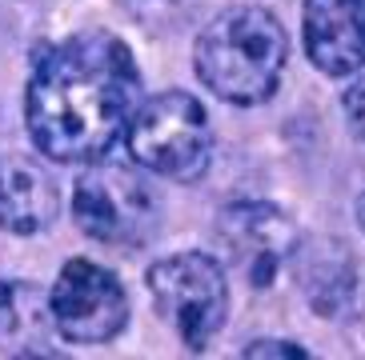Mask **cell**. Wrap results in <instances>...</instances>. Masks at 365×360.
<instances>
[{
    "label": "cell",
    "mask_w": 365,
    "mask_h": 360,
    "mask_svg": "<svg viewBox=\"0 0 365 360\" xmlns=\"http://www.w3.org/2000/svg\"><path fill=\"white\" fill-rule=\"evenodd\" d=\"M140 105V68L133 48L113 32H76L36 60L24 120L48 160H101L129 128Z\"/></svg>",
    "instance_id": "obj_1"
},
{
    "label": "cell",
    "mask_w": 365,
    "mask_h": 360,
    "mask_svg": "<svg viewBox=\"0 0 365 360\" xmlns=\"http://www.w3.org/2000/svg\"><path fill=\"white\" fill-rule=\"evenodd\" d=\"M289 60V36L265 9L237 4L217 12L201 28L193 48V68L201 85L225 105L253 108L277 92Z\"/></svg>",
    "instance_id": "obj_2"
},
{
    "label": "cell",
    "mask_w": 365,
    "mask_h": 360,
    "mask_svg": "<svg viewBox=\"0 0 365 360\" xmlns=\"http://www.w3.org/2000/svg\"><path fill=\"white\" fill-rule=\"evenodd\" d=\"M129 152L137 164H145L157 176L169 180H189L205 176L209 157H213V132H209V117L197 96L173 88V92L140 96L137 112L129 117L125 128Z\"/></svg>",
    "instance_id": "obj_3"
},
{
    "label": "cell",
    "mask_w": 365,
    "mask_h": 360,
    "mask_svg": "<svg viewBox=\"0 0 365 360\" xmlns=\"http://www.w3.org/2000/svg\"><path fill=\"white\" fill-rule=\"evenodd\" d=\"M149 292L185 349L201 352L229 317V276L209 253H177L149 268Z\"/></svg>",
    "instance_id": "obj_4"
},
{
    "label": "cell",
    "mask_w": 365,
    "mask_h": 360,
    "mask_svg": "<svg viewBox=\"0 0 365 360\" xmlns=\"http://www.w3.org/2000/svg\"><path fill=\"white\" fill-rule=\"evenodd\" d=\"M76 228L101 244H137L157 224V196L140 172L113 160H88L73 189Z\"/></svg>",
    "instance_id": "obj_5"
},
{
    "label": "cell",
    "mask_w": 365,
    "mask_h": 360,
    "mask_svg": "<svg viewBox=\"0 0 365 360\" xmlns=\"http://www.w3.org/2000/svg\"><path fill=\"white\" fill-rule=\"evenodd\" d=\"M53 324L73 344H108L129 320V297L120 280L97 260H68L56 276L53 292Z\"/></svg>",
    "instance_id": "obj_6"
},
{
    "label": "cell",
    "mask_w": 365,
    "mask_h": 360,
    "mask_svg": "<svg viewBox=\"0 0 365 360\" xmlns=\"http://www.w3.org/2000/svg\"><path fill=\"white\" fill-rule=\"evenodd\" d=\"M221 244L229 248V260L253 288H269L277 280L281 265L289 260V253L297 248V228L281 208L265 201H245L229 204L221 212Z\"/></svg>",
    "instance_id": "obj_7"
},
{
    "label": "cell",
    "mask_w": 365,
    "mask_h": 360,
    "mask_svg": "<svg viewBox=\"0 0 365 360\" xmlns=\"http://www.w3.org/2000/svg\"><path fill=\"white\" fill-rule=\"evenodd\" d=\"M305 56L325 76H354L365 64V0H305Z\"/></svg>",
    "instance_id": "obj_8"
},
{
    "label": "cell",
    "mask_w": 365,
    "mask_h": 360,
    "mask_svg": "<svg viewBox=\"0 0 365 360\" xmlns=\"http://www.w3.org/2000/svg\"><path fill=\"white\" fill-rule=\"evenodd\" d=\"M56 216L53 180L33 160L0 157V233L33 236L48 228Z\"/></svg>",
    "instance_id": "obj_9"
},
{
    "label": "cell",
    "mask_w": 365,
    "mask_h": 360,
    "mask_svg": "<svg viewBox=\"0 0 365 360\" xmlns=\"http://www.w3.org/2000/svg\"><path fill=\"white\" fill-rule=\"evenodd\" d=\"M48 292L33 280H4L0 276V349L9 352H44L53 332Z\"/></svg>",
    "instance_id": "obj_10"
},
{
    "label": "cell",
    "mask_w": 365,
    "mask_h": 360,
    "mask_svg": "<svg viewBox=\"0 0 365 360\" xmlns=\"http://www.w3.org/2000/svg\"><path fill=\"white\" fill-rule=\"evenodd\" d=\"M125 12L149 32H181L201 16L205 0H120Z\"/></svg>",
    "instance_id": "obj_11"
},
{
    "label": "cell",
    "mask_w": 365,
    "mask_h": 360,
    "mask_svg": "<svg viewBox=\"0 0 365 360\" xmlns=\"http://www.w3.org/2000/svg\"><path fill=\"white\" fill-rule=\"evenodd\" d=\"M341 108H345V120H349V128H354L357 137L365 140V76H357L354 85L345 88Z\"/></svg>",
    "instance_id": "obj_12"
},
{
    "label": "cell",
    "mask_w": 365,
    "mask_h": 360,
    "mask_svg": "<svg viewBox=\"0 0 365 360\" xmlns=\"http://www.w3.org/2000/svg\"><path fill=\"white\" fill-rule=\"evenodd\" d=\"M245 356H309V352L293 340H257L245 349Z\"/></svg>",
    "instance_id": "obj_13"
},
{
    "label": "cell",
    "mask_w": 365,
    "mask_h": 360,
    "mask_svg": "<svg viewBox=\"0 0 365 360\" xmlns=\"http://www.w3.org/2000/svg\"><path fill=\"white\" fill-rule=\"evenodd\" d=\"M357 224H361V233H365V192H361V201H357Z\"/></svg>",
    "instance_id": "obj_14"
}]
</instances>
